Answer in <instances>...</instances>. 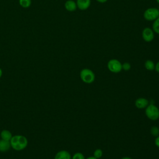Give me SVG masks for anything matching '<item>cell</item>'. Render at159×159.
Segmentation results:
<instances>
[{
	"label": "cell",
	"mask_w": 159,
	"mask_h": 159,
	"mask_svg": "<svg viewBox=\"0 0 159 159\" xmlns=\"http://www.w3.org/2000/svg\"><path fill=\"white\" fill-rule=\"evenodd\" d=\"M145 115L151 120H156L159 119V109L154 104H149L145 108Z\"/></svg>",
	"instance_id": "obj_3"
},
{
	"label": "cell",
	"mask_w": 159,
	"mask_h": 159,
	"mask_svg": "<svg viewBox=\"0 0 159 159\" xmlns=\"http://www.w3.org/2000/svg\"><path fill=\"white\" fill-rule=\"evenodd\" d=\"M144 66L145 68V69H147L148 71H153L155 70V64L154 63V62L151 60H147L145 61L144 63Z\"/></svg>",
	"instance_id": "obj_13"
},
{
	"label": "cell",
	"mask_w": 159,
	"mask_h": 159,
	"mask_svg": "<svg viewBox=\"0 0 159 159\" xmlns=\"http://www.w3.org/2000/svg\"><path fill=\"white\" fill-rule=\"evenodd\" d=\"M98 2H100V3H104L106 2H107L108 0H96Z\"/></svg>",
	"instance_id": "obj_22"
},
{
	"label": "cell",
	"mask_w": 159,
	"mask_h": 159,
	"mask_svg": "<svg viewBox=\"0 0 159 159\" xmlns=\"http://www.w3.org/2000/svg\"><path fill=\"white\" fill-rule=\"evenodd\" d=\"M77 8L81 11L88 9L91 5V0H76V1Z\"/></svg>",
	"instance_id": "obj_8"
},
{
	"label": "cell",
	"mask_w": 159,
	"mask_h": 159,
	"mask_svg": "<svg viewBox=\"0 0 159 159\" xmlns=\"http://www.w3.org/2000/svg\"><path fill=\"white\" fill-rule=\"evenodd\" d=\"M120 159H132V158H130V157H122V158H120Z\"/></svg>",
	"instance_id": "obj_24"
},
{
	"label": "cell",
	"mask_w": 159,
	"mask_h": 159,
	"mask_svg": "<svg viewBox=\"0 0 159 159\" xmlns=\"http://www.w3.org/2000/svg\"><path fill=\"white\" fill-rule=\"evenodd\" d=\"M154 143H155V146H157V147H158V148H159V135L155 137V139Z\"/></svg>",
	"instance_id": "obj_20"
},
{
	"label": "cell",
	"mask_w": 159,
	"mask_h": 159,
	"mask_svg": "<svg viewBox=\"0 0 159 159\" xmlns=\"http://www.w3.org/2000/svg\"><path fill=\"white\" fill-rule=\"evenodd\" d=\"M71 159H86L84 155L81 152H76L71 157Z\"/></svg>",
	"instance_id": "obj_18"
},
{
	"label": "cell",
	"mask_w": 159,
	"mask_h": 159,
	"mask_svg": "<svg viewBox=\"0 0 159 159\" xmlns=\"http://www.w3.org/2000/svg\"><path fill=\"white\" fill-rule=\"evenodd\" d=\"M65 8L69 12H74L77 9L76 2L73 0H67L65 2Z\"/></svg>",
	"instance_id": "obj_10"
},
{
	"label": "cell",
	"mask_w": 159,
	"mask_h": 159,
	"mask_svg": "<svg viewBox=\"0 0 159 159\" xmlns=\"http://www.w3.org/2000/svg\"><path fill=\"white\" fill-rule=\"evenodd\" d=\"M154 31L150 27H145L142 32V37L146 42H150L154 39Z\"/></svg>",
	"instance_id": "obj_6"
},
{
	"label": "cell",
	"mask_w": 159,
	"mask_h": 159,
	"mask_svg": "<svg viewBox=\"0 0 159 159\" xmlns=\"http://www.w3.org/2000/svg\"><path fill=\"white\" fill-rule=\"evenodd\" d=\"M156 1L159 4V0H156Z\"/></svg>",
	"instance_id": "obj_26"
},
{
	"label": "cell",
	"mask_w": 159,
	"mask_h": 159,
	"mask_svg": "<svg viewBox=\"0 0 159 159\" xmlns=\"http://www.w3.org/2000/svg\"><path fill=\"white\" fill-rule=\"evenodd\" d=\"M159 17V9L156 7H149L143 12V17L147 21H154Z\"/></svg>",
	"instance_id": "obj_4"
},
{
	"label": "cell",
	"mask_w": 159,
	"mask_h": 159,
	"mask_svg": "<svg viewBox=\"0 0 159 159\" xmlns=\"http://www.w3.org/2000/svg\"><path fill=\"white\" fill-rule=\"evenodd\" d=\"M9 142L11 147L16 151H20L25 149L28 145L27 139L22 135L12 136Z\"/></svg>",
	"instance_id": "obj_1"
},
{
	"label": "cell",
	"mask_w": 159,
	"mask_h": 159,
	"mask_svg": "<svg viewBox=\"0 0 159 159\" xmlns=\"http://www.w3.org/2000/svg\"><path fill=\"white\" fill-rule=\"evenodd\" d=\"M102 150L100 148H97L94 151V153H93V157H95L97 159H99L102 157Z\"/></svg>",
	"instance_id": "obj_16"
},
{
	"label": "cell",
	"mask_w": 159,
	"mask_h": 159,
	"mask_svg": "<svg viewBox=\"0 0 159 159\" xmlns=\"http://www.w3.org/2000/svg\"><path fill=\"white\" fill-rule=\"evenodd\" d=\"M150 134L154 137H157L159 135V128L157 126H153L150 129Z\"/></svg>",
	"instance_id": "obj_17"
},
{
	"label": "cell",
	"mask_w": 159,
	"mask_h": 159,
	"mask_svg": "<svg viewBox=\"0 0 159 159\" xmlns=\"http://www.w3.org/2000/svg\"><path fill=\"white\" fill-rule=\"evenodd\" d=\"M20 6L24 8H27L30 6L32 1L31 0H19Z\"/></svg>",
	"instance_id": "obj_15"
},
{
	"label": "cell",
	"mask_w": 159,
	"mask_h": 159,
	"mask_svg": "<svg viewBox=\"0 0 159 159\" xmlns=\"http://www.w3.org/2000/svg\"><path fill=\"white\" fill-rule=\"evenodd\" d=\"M108 70L114 73H118L122 71V63L117 59L113 58L108 61L107 64Z\"/></svg>",
	"instance_id": "obj_5"
},
{
	"label": "cell",
	"mask_w": 159,
	"mask_h": 159,
	"mask_svg": "<svg viewBox=\"0 0 159 159\" xmlns=\"http://www.w3.org/2000/svg\"><path fill=\"white\" fill-rule=\"evenodd\" d=\"M11 147V144L9 141L4 140H0V152H6Z\"/></svg>",
	"instance_id": "obj_11"
},
{
	"label": "cell",
	"mask_w": 159,
	"mask_h": 159,
	"mask_svg": "<svg viewBox=\"0 0 159 159\" xmlns=\"http://www.w3.org/2000/svg\"><path fill=\"white\" fill-rule=\"evenodd\" d=\"M149 104V101L145 98H139L135 101V106L137 108L142 109H145Z\"/></svg>",
	"instance_id": "obj_7"
},
{
	"label": "cell",
	"mask_w": 159,
	"mask_h": 159,
	"mask_svg": "<svg viewBox=\"0 0 159 159\" xmlns=\"http://www.w3.org/2000/svg\"><path fill=\"white\" fill-rule=\"evenodd\" d=\"M2 69L0 68V78L2 76Z\"/></svg>",
	"instance_id": "obj_25"
},
{
	"label": "cell",
	"mask_w": 159,
	"mask_h": 159,
	"mask_svg": "<svg viewBox=\"0 0 159 159\" xmlns=\"http://www.w3.org/2000/svg\"><path fill=\"white\" fill-rule=\"evenodd\" d=\"M86 159H97V158H96L95 157H94L93 156H89V157H88L87 158H86Z\"/></svg>",
	"instance_id": "obj_23"
},
{
	"label": "cell",
	"mask_w": 159,
	"mask_h": 159,
	"mask_svg": "<svg viewBox=\"0 0 159 159\" xmlns=\"http://www.w3.org/2000/svg\"><path fill=\"white\" fill-rule=\"evenodd\" d=\"M152 29L154 32L159 34V17L153 21L152 24Z\"/></svg>",
	"instance_id": "obj_14"
},
{
	"label": "cell",
	"mask_w": 159,
	"mask_h": 159,
	"mask_svg": "<svg viewBox=\"0 0 159 159\" xmlns=\"http://www.w3.org/2000/svg\"><path fill=\"white\" fill-rule=\"evenodd\" d=\"M54 159H71V155L68 151L62 150L55 154Z\"/></svg>",
	"instance_id": "obj_9"
},
{
	"label": "cell",
	"mask_w": 159,
	"mask_h": 159,
	"mask_svg": "<svg viewBox=\"0 0 159 159\" xmlns=\"http://www.w3.org/2000/svg\"><path fill=\"white\" fill-rule=\"evenodd\" d=\"M131 68V65L129 62H124L122 64V69L124 71H129Z\"/></svg>",
	"instance_id": "obj_19"
},
{
	"label": "cell",
	"mask_w": 159,
	"mask_h": 159,
	"mask_svg": "<svg viewBox=\"0 0 159 159\" xmlns=\"http://www.w3.org/2000/svg\"><path fill=\"white\" fill-rule=\"evenodd\" d=\"M155 70L159 73V61L155 64Z\"/></svg>",
	"instance_id": "obj_21"
},
{
	"label": "cell",
	"mask_w": 159,
	"mask_h": 159,
	"mask_svg": "<svg viewBox=\"0 0 159 159\" xmlns=\"http://www.w3.org/2000/svg\"><path fill=\"white\" fill-rule=\"evenodd\" d=\"M1 139L4 140H7V141H10V140L11 139L12 135L11 134V132L8 130H2L0 134Z\"/></svg>",
	"instance_id": "obj_12"
},
{
	"label": "cell",
	"mask_w": 159,
	"mask_h": 159,
	"mask_svg": "<svg viewBox=\"0 0 159 159\" xmlns=\"http://www.w3.org/2000/svg\"><path fill=\"white\" fill-rule=\"evenodd\" d=\"M80 77L82 81L86 84H91L95 80L94 72L89 68L82 69L80 73Z\"/></svg>",
	"instance_id": "obj_2"
}]
</instances>
